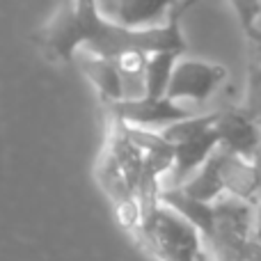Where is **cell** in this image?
Segmentation results:
<instances>
[{
	"instance_id": "obj_18",
	"label": "cell",
	"mask_w": 261,
	"mask_h": 261,
	"mask_svg": "<svg viewBox=\"0 0 261 261\" xmlns=\"http://www.w3.org/2000/svg\"><path fill=\"white\" fill-rule=\"evenodd\" d=\"M254 60H257V58H254ZM259 62H261V60H259Z\"/></svg>"
},
{
	"instance_id": "obj_15",
	"label": "cell",
	"mask_w": 261,
	"mask_h": 261,
	"mask_svg": "<svg viewBox=\"0 0 261 261\" xmlns=\"http://www.w3.org/2000/svg\"><path fill=\"white\" fill-rule=\"evenodd\" d=\"M190 5H197L199 0H188ZM231 7H234L236 12V18H239L241 23V30L245 32V37H248V41L254 39V35H257V7H259V0H229Z\"/></svg>"
},
{
	"instance_id": "obj_4",
	"label": "cell",
	"mask_w": 261,
	"mask_h": 261,
	"mask_svg": "<svg viewBox=\"0 0 261 261\" xmlns=\"http://www.w3.org/2000/svg\"><path fill=\"white\" fill-rule=\"evenodd\" d=\"M133 234L156 261H208L197 227L161 199L142 208Z\"/></svg>"
},
{
	"instance_id": "obj_2",
	"label": "cell",
	"mask_w": 261,
	"mask_h": 261,
	"mask_svg": "<svg viewBox=\"0 0 261 261\" xmlns=\"http://www.w3.org/2000/svg\"><path fill=\"white\" fill-rule=\"evenodd\" d=\"M163 204L197 227L208 261H261V241L254 231V204L222 195L213 202L193 199L179 188H161Z\"/></svg>"
},
{
	"instance_id": "obj_17",
	"label": "cell",
	"mask_w": 261,
	"mask_h": 261,
	"mask_svg": "<svg viewBox=\"0 0 261 261\" xmlns=\"http://www.w3.org/2000/svg\"><path fill=\"white\" fill-rule=\"evenodd\" d=\"M261 28V0H259V7H257V30Z\"/></svg>"
},
{
	"instance_id": "obj_3",
	"label": "cell",
	"mask_w": 261,
	"mask_h": 261,
	"mask_svg": "<svg viewBox=\"0 0 261 261\" xmlns=\"http://www.w3.org/2000/svg\"><path fill=\"white\" fill-rule=\"evenodd\" d=\"M179 188L199 202H213L222 195H231L254 204L261 197V161L243 158L218 147Z\"/></svg>"
},
{
	"instance_id": "obj_6",
	"label": "cell",
	"mask_w": 261,
	"mask_h": 261,
	"mask_svg": "<svg viewBox=\"0 0 261 261\" xmlns=\"http://www.w3.org/2000/svg\"><path fill=\"white\" fill-rule=\"evenodd\" d=\"M227 69L218 62L199 58H184L179 55L174 69L170 73L165 96L174 103H204L218 92V87L227 81Z\"/></svg>"
},
{
	"instance_id": "obj_16",
	"label": "cell",
	"mask_w": 261,
	"mask_h": 261,
	"mask_svg": "<svg viewBox=\"0 0 261 261\" xmlns=\"http://www.w3.org/2000/svg\"><path fill=\"white\" fill-rule=\"evenodd\" d=\"M254 231H261V197L254 202Z\"/></svg>"
},
{
	"instance_id": "obj_12",
	"label": "cell",
	"mask_w": 261,
	"mask_h": 261,
	"mask_svg": "<svg viewBox=\"0 0 261 261\" xmlns=\"http://www.w3.org/2000/svg\"><path fill=\"white\" fill-rule=\"evenodd\" d=\"M119 122V119H117ZM124 133L128 135V140L138 147L140 156L144 161V167L151 172L156 179L170 174L172 165H174V151L167 144V140L163 138L158 130L151 128H140V126H130V124H124Z\"/></svg>"
},
{
	"instance_id": "obj_10",
	"label": "cell",
	"mask_w": 261,
	"mask_h": 261,
	"mask_svg": "<svg viewBox=\"0 0 261 261\" xmlns=\"http://www.w3.org/2000/svg\"><path fill=\"white\" fill-rule=\"evenodd\" d=\"M99 9L117 25L144 30L167 21L179 0H96Z\"/></svg>"
},
{
	"instance_id": "obj_11",
	"label": "cell",
	"mask_w": 261,
	"mask_h": 261,
	"mask_svg": "<svg viewBox=\"0 0 261 261\" xmlns=\"http://www.w3.org/2000/svg\"><path fill=\"white\" fill-rule=\"evenodd\" d=\"M71 64H76L83 76L92 83V87L96 90V94L103 101V106H110L115 101L124 99L122 76H119L117 67H115V62L110 58L90 53V50H78L73 55Z\"/></svg>"
},
{
	"instance_id": "obj_13",
	"label": "cell",
	"mask_w": 261,
	"mask_h": 261,
	"mask_svg": "<svg viewBox=\"0 0 261 261\" xmlns=\"http://www.w3.org/2000/svg\"><path fill=\"white\" fill-rule=\"evenodd\" d=\"M184 53L179 50H156V53L147 55V64H144V94L142 96H165L167 83H170V73L174 69L176 58Z\"/></svg>"
},
{
	"instance_id": "obj_9",
	"label": "cell",
	"mask_w": 261,
	"mask_h": 261,
	"mask_svg": "<svg viewBox=\"0 0 261 261\" xmlns=\"http://www.w3.org/2000/svg\"><path fill=\"white\" fill-rule=\"evenodd\" d=\"M213 128L218 135V147L243 158H259L261 151V126L245 108L216 110Z\"/></svg>"
},
{
	"instance_id": "obj_14",
	"label": "cell",
	"mask_w": 261,
	"mask_h": 261,
	"mask_svg": "<svg viewBox=\"0 0 261 261\" xmlns=\"http://www.w3.org/2000/svg\"><path fill=\"white\" fill-rule=\"evenodd\" d=\"M245 113L259 122L261 119V62L259 60H250V71H248V96H245Z\"/></svg>"
},
{
	"instance_id": "obj_8",
	"label": "cell",
	"mask_w": 261,
	"mask_h": 261,
	"mask_svg": "<svg viewBox=\"0 0 261 261\" xmlns=\"http://www.w3.org/2000/svg\"><path fill=\"white\" fill-rule=\"evenodd\" d=\"M96 181H99L101 190H103L106 197L113 204L119 225H122L124 229L133 231L135 227H138L140 213H142L140 211V202H138V197H135V193L130 190L126 176L119 170L113 151H110L106 144L99 153V161H96Z\"/></svg>"
},
{
	"instance_id": "obj_1",
	"label": "cell",
	"mask_w": 261,
	"mask_h": 261,
	"mask_svg": "<svg viewBox=\"0 0 261 261\" xmlns=\"http://www.w3.org/2000/svg\"><path fill=\"white\" fill-rule=\"evenodd\" d=\"M190 7L193 5L188 0H179L165 23L144 30H133L110 21L99 9L96 0H69L35 32L32 39L37 48L44 53V58L60 64H71L78 50H90L110 60L126 50L186 53L181 16Z\"/></svg>"
},
{
	"instance_id": "obj_5",
	"label": "cell",
	"mask_w": 261,
	"mask_h": 261,
	"mask_svg": "<svg viewBox=\"0 0 261 261\" xmlns=\"http://www.w3.org/2000/svg\"><path fill=\"white\" fill-rule=\"evenodd\" d=\"M213 119H216V110L204 115L195 113L190 117L179 119V122L158 130L174 151V165H172L174 186L184 184L218 149V135L213 128Z\"/></svg>"
},
{
	"instance_id": "obj_7",
	"label": "cell",
	"mask_w": 261,
	"mask_h": 261,
	"mask_svg": "<svg viewBox=\"0 0 261 261\" xmlns=\"http://www.w3.org/2000/svg\"><path fill=\"white\" fill-rule=\"evenodd\" d=\"M108 115L124 124L130 126H140V128H151V130H161L170 124L186 119L190 115H195L190 108L181 103H174L167 96H138V99H122L115 103L106 106Z\"/></svg>"
}]
</instances>
